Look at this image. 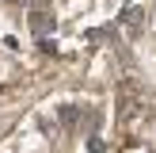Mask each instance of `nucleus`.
Listing matches in <instances>:
<instances>
[{"label": "nucleus", "instance_id": "f257e3e1", "mask_svg": "<svg viewBox=\"0 0 156 153\" xmlns=\"http://www.w3.org/2000/svg\"><path fill=\"white\" fill-rule=\"evenodd\" d=\"M30 27H34V35H46V31L53 27V15H50V12H34V19H30Z\"/></svg>", "mask_w": 156, "mask_h": 153}]
</instances>
